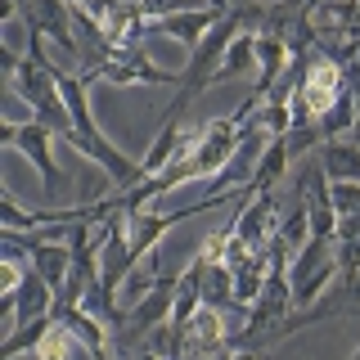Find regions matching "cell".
Masks as SVG:
<instances>
[{
    "instance_id": "obj_1",
    "label": "cell",
    "mask_w": 360,
    "mask_h": 360,
    "mask_svg": "<svg viewBox=\"0 0 360 360\" xmlns=\"http://www.w3.org/2000/svg\"><path fill=\"white\" fill-rule=\"evenodd\" d=\"M239 32H248V18H243V5H234L230 14H225L217 27L202 37L194 50H189L185 68H180V82H176V104L167 117H185L189 99H198L207 86L221 82V63H225V50H230V41L239 37Z\"/></svg>"
},
{
    "instance_id": "obj_2",
    "label": "cell",
    "mask_w": 360,
    "mask_h": 360,
    "mask_svg": "<svg viewBox=\"0 0 360 360\" xmlns=\"http://www.w3.org/2000/svg\"><path fill=\"white\" fill-rule=\"evenodd\" d=\"M307 18L315 32V50L324 59L342 68L360 59V0H315Z\"/></svg>"
},
{
    "instance_id": "obj_3",
    "label": "cell",
    "mask_w": 360,
    "mask_h": 360,
    "mask_svg": "<svg viewBox=\"0 0 360 360\" xmlns=\"http://www.w3.org/2000/svg\"><path fill=\"white\" fill-rule=\"evenodd\" d=\"M239 140H243V127L234 117H212L202 122L194 144L176 158V167L185 172V185L189 180H207V176H221L230 167V158L239 153Z\"/></svg>"
},
{
    "instance_id": "obj_4",
    "label": "cell",
    "mask_w": 360,
    "mask_h": 360,
    "mask_svg": "<svg viewBox=\"0 0 360 360\" xmlns=\"http://www.w3.org/2000/svg\"><path fill=\"white\" fill-rule=\"evenodd\" d=\"M342 95H347V68L324 59L320 50H311V63H307L297 90H292V104H288L292 122H320Z\"/></svg>"
},
{
    "instance_id": "obj_5",
    "label": "cell",
    "mask_w": 360,
    "mask_h": 360,
    "mask_svg": "<svg viewBox=\"0 0 360 360\" xmlns=\"http://www.w3.org/2000/svg\"><path fill=\"white\" fill-rule=\"evenodd\" d=\"M82 77L86 82H108V86H172V90L180 82V72H167L144 50H112L104 63L82 72Z\"/></svg>"
},
{
    "instance_id": "obj_6",
    "label": "cell",
    "mask_w": 360,
    "mask_h": 360,
    "mask_svg": "<svg viewBox=\"0 0 360 360\" xmlns=\"http://www.w3.org/2000/svg\"><path fill=\"white\" fill-rule=\"evenodd\" d=\"M18 14H22V27L32 37H50L63 54H72L82 63V41H77V27H72V5L68 0H18Z\"/></svg>"
},
{
    "instance_id": "obj_7",
    "label": "cell",
    "mask_w": 360,
    "mask_h": 360,
    "mask_svg": "<svg viewBox=\"0 0 360 360\" xmlns=\"http://www.w3.org/2000/svg\"><path fill=\"white\" fill-rule=\"evenodd\" d=\"M176 284L180 275H158L149 292H144L135 307H127V315H122L117 329L127 338H140V333H153L158 324H172V311H176Z\"/></svg>"
},
{
    "instance_id": "obj_8",
    "label": "cell",
    "mask_w": 360,
    "mask_h": 360,
    "mask_svg": "<svg viewBox=\"0 0 360 360\" xmlns=\"http://www.w3.org/2000/svg\"><path fill=\"white\" fill-rule=\"evenodd\" d=\"M86 14L104 27V37L117 45V50H140V37H144V27H149L140 0H99Z\"/></svg>"
},
{
    "instance_id": "obj_9",
    "label": "cell",
    "mask_w": 360,
    "mask_h": 360,
    "mask_svg": "<svg viewBox=\"0 0 360 360\" xmlns=\"http://www.w3.org/2000/svg\"><path fill=\"white\" fill-rule=\"evenodd\" d=\"M0 315H5V333L14 324H27V320H41V315H54V288L45 284V275L37 266H27V279L18 284V292L0 297Z\"/></svg>"
},
{
    "instance_id": "obj_10",
    "label": "cell",
    "mask_w": 360,
    "mask_h": 360,
    "mask_svg": "<svg viewBox=\"0 0 360 360\" xmlns=\"http://www.w3.org/2000/svg\"><path fill=\"white\" fill-rule=\"evenodd\" d=\"M54 144H59V135L45 127V122H37V117H32V122H22L18 135H14V149H18V153L27 158V162L37 167V172H41V185L50 189V194L59 189V180H63L59 162H54Z\"/></svg>"
},
{
    "instance_id": "obj_11",
    "label": "cell",
    "mask_w": 360,
    "mask_h": 360,
    "mask_svg": "<svg viewBox=\"0 0 360 360\" xmlns=\"http://www.w3.org/2000/svg\"><path fill=\"white\" fill-rule=\"evenodd\" d=\"M54 320L82 342V352L90 360H112V338H108V324L99 315H90L86 307H68V311H54Z\"/></svg>"
},
{
    "instance_id": "obj_12",
    "label": "cell",
    "mask_w": 360,
    "mask_h": 360,
    "mask_svg": "<svg viewBox=\"0 0 360 360\" xmlns=\"http://www.w3.org/2000/svg\"><path fill=\"white\" fill-rule=\"evenodd\" d=\"M234 9V5H230ZM230 9H185V14H172V18H158L153 22V32L158 37H167V41H180V45H189V50H194V45L207 37L212 27H217V22L230 14Z\"/></svg>"
},
{
    "instance_id": "obj_13",
    "label": "cell",
    "mask_w": 360,
    "mask_h": 360,
    "mask_svg": "<svg viewBox=\"0 0 360 360\" xmlns=\"http://www.w3.org/2000/svg\"><path fill=\"white\" fill-rule=\"evenodd\" d=\"M180 221H185V212H149V207H140V212H127V234H131V248H135V257L153 252V248L162 243V239L176 230Z\"/></svg>"
},
{
    "instance_id": "obj_14",
    "label": "cell",
    "mask_w": 360,
    "mask_h": 360,
    "mask_svg": "<svg viewBox=\"0 0 360 360\" xmlns=\"http://www.w3.org/2000/svg\"><path fill=\"white\" fill-rule=\"evenodd\" d=\"M288 144H284V135H275V140L266 144V153H262V162L252 167V180H248V198H257V194H266V189H275L279 180H284V172H288Z\"/></svg>"
},
{
    "instance_id": "obj_15",
    "label": "cell",
    "mask_w": 360,
    "mask_h": 360,
    "mask_svg": "<svg viewBox=\"0 0 360 360\" xmlns=\"http://www.w3.org/2000/svg\"><path fill=\"white\" fill-rule=\"evenodd\" d=\"M320 167L329 180H356L360 185V144L356 140H324Z\"/></svg>"
},
{
    "instance_id": "obj_16",
    "label": "cell",
    "mask_w": 360,
    "mask_h": 360,
    "mask_svg": "<svg viewBox=\"0 0 360 360\" xmlns=\"http://www.w3.org/2000/svg\"><path fill=\"white\" fill-rule=\"evenodd\" d=\"M50 329H54V315H41V320L14 324V329L5 333V342H0V360H14V356H22V352H37Z\"/></svg>"
},
{
    "instance_id": "obj_17",
    "label": "cell",
    "mask_w": 360,
    "mask_h": 360,
    "mask_svg": "<svg viewBox=\"0 0 360 360\" xmlns=\"http://www.w3.org/2000/svg\"><path fill=\"white\" fill-rule=\"evenodd\" d=\"M356 122H360V104H356V95H352V86H347V95L338 99V104L324 112L315 127H320L324 140H352V131H356Z\"/></svg>"
},
{
    "instance_id": "obj_18",
    "label": "cell",
    "mask_w": 360,
    "mask_h": 360,
    "mask_svg": "<svg viewBox=\"0 0 360 360\" xmlns=\"http://www.w3.org/2000/svg\"><path fill=\"white\" fill-rule=\"evenodd\" d=\"M288 45L275 37H257V90H270L279 82V72L288 68Z\"/></svg>"
},
{
    "instance_id": "obj_19",
    "label": "cell",
    "mask_w": 360,
    "mask_h": 360,
    "mask_svg": "<svg viewBox=\"0 0 360 360\" xmlns=\"http://www.w3.org/2000/svg\"><path fill=\"white\" fill-rule=\"evenodd\" d=\"M275 234L288 243V252H297V248L311 239V212H307V202H302L297 194H292V202L279 207V230Z\"/></svg>"
},
{
    "instance_id": "obj_20",
    "label": "cell",
    "mask_w": 360,
    "mask_h": 360,
    "mask_svg": "<svg viewBox=\"0 0 360 360\" xmlns=\"http://www.w3.org/2000/svg\"><path fill=\"white\" fill-rule=\"evenodd\" d=\"M248 72H257V32H239V37L230 41L225 63H221V82H230V77H248Z\"/></svg>"
},
{
    "instance_id": "obj_21",
    "label": "cell",
    "mask_w": 360,
    "mask_h": 360,
    "mask_svg": "<svg viewBox=\"0 0 360 360\" xmlns=\"http://www.w3.org/2000/svg\"><path fill=\"white\" fill-rule=\"evenodd\" d=\"M77 352H82V342H77V338L68 333L59 320H54V329L45 333V342H41V347H37L32 356H37V360H72Z\"/></svg>"
},
{
    "instance_id": "obj_22",
    "label": "cell",
    "mask_w": 360,
    "mask_h": 360,
    "mask_svg": "<svg viewBox=\"0 0 360 360\" xmlns=\"http://www.w3.org/2000/svg\"><path fill=\"white\" fill-rule=\"evenodd\" d=\"M333 257H338L342 279H352L360 270V234H338V239H333Z\"/></svg>"
},
{
    "instance_id": "obj_23",
    "label": "cell",
    "mask_w": 360,
    "mask_h": 360,
    "mask_svg": "<svg viewBox=\"0 0 360 360\" xmlns=\"http://www.w3.org/2000/svg\"><path fill=\"white\" fill-rule=\"evenodd\" d=\"M22 279H27V270L18 266V248H5V262H0V297L18 292Z\"/></svg>"
},
{
    "instance_id": "obj_24",
    "label": "cell",
    "mask_w": 360,
    "mask_h": 360,
    "mask_svg": "<svg viewBox=\"0 0 360 360\" xmlns=\"http://www.w3.org/2000/svg\"><path fill=\"white\" fill-rule=\"evenodd\" d=\"M18 127H22V122H14V117H5V122H0V144H9V149H14V135H18Z\"/></svg>"
},
{
    "instance_id": "obj_25",
    "label": "cell",
    "mask_w": 360,
    "mask_h": 360,
    "mask_svg": "<svg viewBox=\"0 0 360 360\" xmlns=\"http://www.w3.org/2000/svg\"><path fill=\"white\" fill-rule=\"evenodd\" d=\"M342 284H347V292H352V302H356V307H360V270H356L352 279H342Z\"/></svg>"
},
{
    "instance_id": "obj_26",
    "label": "cell",
    "mask_w": 360,
    "mask_h": 360,
    "mask_svg": "<svg viewBox=\"0 0 360 360\" xmlns=\"http://www.w3.org/2000/svg\"><path fill=\"white\" fill-rule=\"evenodd\" d=\"M68 5H72V9H95L99 0H68Z\"/></svg>"
},
{
    "instance_id": "obj_27",
    "label": "cell",
    "mask_w": 360,
    "mask_h": 360,
    "mask_svg": "<svg viewBox=\"0 0 360 360\" xmlns=\"http://www.w3.org/2000/svg\"><path fill=\"white\" fill-rule=\"evenodd\" d=\"M135 360H167V356H158V352H140Z\"/></svg>"
}]
</instances>
